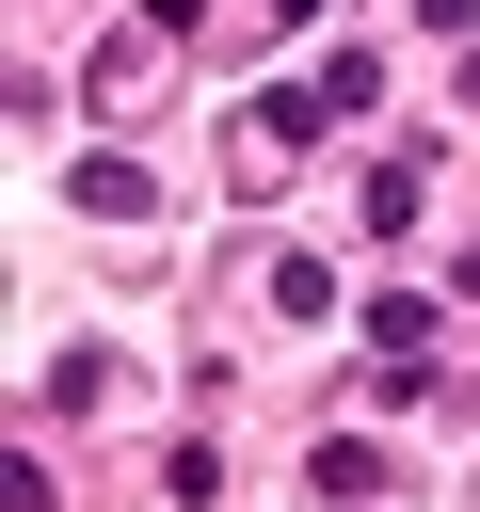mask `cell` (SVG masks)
Wrapping results in <instances>:
<instances>
[{"mask_svg":"<svg viewBox=\"0 0 480 512\" xmlns=\"http://www.w3.org/2000/svg\"><path fill=\"white\" fill-rule=\"evenodd\" d=\"M416 192H432L416 160H368V240H400V224H416Z\"/></svg>","mask_w":480,"mask_h":512,"instance_id":"obj_4","label":"cell"},{"mask_svg":"<svg viewBox=\"0 0 480 512\" xmlns=\"http://www.w3.org/2000/svg\"><path fill=\"white\" fill-rule=\"evenodd\" d=\"M272 16H288V32H304V16H336V0H272Z\"/></svg>","mask_w":480,"mask_h":512,"instance_id":"obj_6","label":"cell"},{"mask_svg":"<svg viewBox=\"0 0 480 512\" xmlns=\"http://www.w3.org/2000/svg\"><path fill=\"white\" fill-rule=\"evenodd\" d=\"M368 336L384 352H432V288H368Z\"/></svg>","mask_w":480,"mask_h":512,"instance_id":"obj_5","label":"cell"},{"mask_svg":"<svg viewBox=\"0 0 480 512\" xmlns=\"http://www.w3.org/2000/svg\"><path fill=\"white\" fill-rule=\"evenodd\" d=\"M64 192H80L96 224H144V208H160V160H128V144H96V160H64Z\"/></svg>","mask_w":480,"mask_h":512,"instance_id":"obj_2","label":"cell"},{"mask_svg":"<svg viewBox=\"0 0 480 512\" xmlns=\"http://www.w3.org/2000/svg\"><path fill=\"white\" fill-rule=\"evenodd\" d=\"M320 128H336V96H320V80H304V96H256V112H240V176H288Z\"/></svg>","mask_w":480,"mask_h":512,"instance_id":"obj_1","label":"cell"},{"mask_svg":"<svg viewBox=\"0 0 480 512\" xmlns=\"http://www.w3.org/2000/svg\"><path fill=\"white\" fill-rule=\"evenodd\" d=\"M304 480H320V496H368V480H384V448H368V432H320V448H304Z\"/></svg>","mask_w":480,"mask_h":512,"instance_id":"obj_3","label":"cell"},{"mask_svg":"<svg viewBox=\"0 0 480 512\" xmlns=\"http://www.w3.org/2000/svg\"><path fill=\"white\" fill-rule=\"evenodd\" d=\"M464 112H480V48H464Z\"/></svg>","mask_w":480,"mask_h":512,"instance_id":"obj_7","label":"cell"}]
</instances>
